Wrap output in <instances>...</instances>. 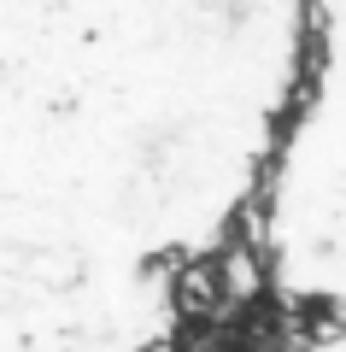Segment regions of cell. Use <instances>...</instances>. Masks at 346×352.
<instances>
[{"instance_id":"obj_1","label":"cell","mask_w":346,"mask_h":352,"mask_svg":"<svg viewBox=\"0 0 346 352\" xmlns=\"http://www.w3.org/2000/svg\"><path fill=\"white\" fill-rule=\"evenodd\" d=\"M317 0H6V282L194 294L247 264Z\"/></svg>"},{"instance_id":"obj_2","label":"cell","mask_w":346,"mask_h":352,"mask_svg":"<svg viewBox=\"0 0 346 352\" xmlns=\"http://www.w3.org/2000/svg\"><path fill=\"white\" fill-rule=\"evenodd\" d=\"M247 270L282 311L346 317V0H317L305 94L252 217Z\"/></svg>"}]
</instances>
